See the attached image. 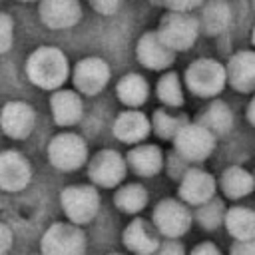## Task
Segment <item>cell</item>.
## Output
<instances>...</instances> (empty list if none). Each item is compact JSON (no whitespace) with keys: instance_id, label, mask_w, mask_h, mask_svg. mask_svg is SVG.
I'll use <instances>...</instances> for the list:
<instances>
[{"instance_id":"1","label":"cell","mask_w":255,"mask_h":255,"mask_svg":"<svg viewBox=\"0 0 255 255\" xmlns=\"http://www.w3.org/2000/svg\"><path fill=\"white\" fill-rule=\"evenodd\" d=\"M28 80L42 90H58L70 76L66 54L56 46H40L26 60Z\"/></svg>"},{"instance_id":"2","label":"cell","mask_w":255,"mask_h":255,"mask_svg":"<svg viewBox=\"0 0 255 255\" xmlns=\"http://www.w3.org/2000/svg\"><path fill=\"white\" fill-rule=\"evenodd\" d=\"M183 82L193 96L205 98V100L215 98L227 86L225 64L213 58H197L185 68Z\"/></svg>"},{"instance_id":"3","label":"cell","mask_w":255,"mask_h":255,"mask_svg":"<svg viewBox=\"0 0 255 255\" xmlns=\"http://www.w3.org/2000/svg\"><path fill=\"white\" fill-rule=\"evenodd\" d=\"M173 149L187 163H203L215 149L217 135L199 122H187L173 135Z\"/></svg>"},{"instance_id":"4","label":"cell","mask_w":255,"mask_h":255,"mask_svg":"<svg viewBox=\"0 0 255 255\" xmlns=\"http://www.w3.org/2000/svg\"><path fill=\"white\" fill-rule=\"evenodd\" d=\"M155 32L173 52H187L199 36V22L191 12L167 10Z\"/></svg>"},{"instance_id":"5","label":"cell","mask_w":255,"mask_h":255,"mask_svg":"<svg viewBox=\"0 0 255 255\" xmlns=\"http://www.w3.org/2000/svg\"><path fill=\"white\" fill-rule=\"evenodd\" d=\"M151 223L161 237H183L193 223V213L181 199H161L151 213Z\"/></svg>"},{"instance_id":"6","label":"cell","mask_w":255,"mask_h":255,"mask_svg":"<svg viewBox=\"0 0 255 255\" xmlns=\"http://www.w3.org/2000/svg\"><path fill=\"white\" fill-rule=\"evenodd\" d=\"M40 249L46 255H80L86 251V233L78 223L58 221L44 231Z\"/></svg>"},{"instance_id":"7","label":"cell","mask_w":255,"mask_h":255,"mask_svg":"<svg viewBox=\"0 0 255 255\" xmlns=\"http://www.w3.org/2000/svg\"><path fill=\"white\" fill-rule=\"evenodd\" d=\"M60 205L68 221L86 225L98 215L100 193L92 185H68L60 193Z\"/></svg>"},{"instance_id":"8","label":"cell","mask_w":255,"mask_h":255,"mask_svg":"<svg viewBox=\"0 0 255 255\" xmlns=\"http://www.w3.org/2000/svg\"><path fill=\"white\" fill-rule=\"evenodd\" d=\"M48 159L60 171L80 169L88 159V145L82 135L74 131H62L48 143Z\"/></svg>"},{"instance_id":"9","label":"cell","mask_w":255,"mask_h":255,"mask_svg":"<svg viewBox=\"0 0 255 255\" xmlns=\"http://www.w3.org/2000/svg\"><path fill=\"white\" fill-rule=\"evenodd\" d=\"M128 161L116 149L98 151L88 165V175L98 187H118L126 177Z\"/></svg>"},{"instance_id":"10","label":"cell","mask_w":255,"mask_h":255,"mask_svg":"<svg viewBox=\"0 0 255 255\" xmlns=\"http://www.w3.org/2000/svg\"><path fill=\"white\" fill-rule=\"evenodd\" d=\"M72 82L74 88L84 96H96L100 94L108 82H110V66L106 60L90 56L80 60L72 70Z\"/></svg>"},{"instance_id":"11","label":"cell","mask_w":255,"mask_h":255,"mask_svg":"<svg viewBox=\"0 0 255 255\" xmlns=\"http://www.w3.org/2000/svg\"><path fill=\"white\" fill-rule=\"evenodd\" d=\"M177 181H179V187H177L179 199L193 207L211 199L217 191L215 177L201 167H187L185 173Z\"/></svg>"},{"instance_id":"12","label":"cell","mask_w":255,"mask_h":255,"mask_svg":"<svg viewBox=\"0 0 255 255\" xmlns=\"http://www.w3.org/2000/svg\"><path fill=\"white\" fill-rule=\"evenodd\" d=\"M135 56L143 68L153 70V72L167 70L175 62V52L159 38V34L155 30L139 36V40L135 44Z\"/></svg>"},{"instance_id":"13","label":"cell","mask_w":255,"mask_h":255,"mask_svg":"<svg viewBox=\"0 0 255 255\" xmlns=\"http://www.w3.org/2000/svg\"><path fill=\"white\" fill-rule=\"evenodd\" d=\"M36 124V112L30 104L14 100L4 104L0 112V128L12 139H24L32 133Z\"/></svg>"},{"instance_id":"14","label":"cell","mask_w":255,"mask_h":255,"mask_svg":"<svg viewBox=\"0 0 255 255\" xmlns=\"http://www.w3.org/2000/svg\"><path fill=\"white\" fill-rule=\"evenodd\" d=\"M32 179V167L28 159L14 149L0 151V189L4 191H20Z\"/></svg>"},{"instance_id":"15","label":"cell","mask_w":255,"mask_h":255,"mask_svg":"<svg viewBox=\"0 0 255 255\" xmlns=\"http://www.w3.org/2000/svg\"><path fill=\"white\" fill-rule=\"evenodd\" d=\"M227 84L239 94H255V50H237L225 64Z\"/></svg>"},{"instance_id":"16","label":"cell","mask_w":255,"mask_h":255,"mask_svg":"<svg viewBox=\"0 0 255 255\" xmlns=\"http://www.w3.org/2000/svg\"><path fill=\"white\" fill-rule=\"evenodd\" d=\"M38 14L44 26L54 30L72 28L82 18L80 0H40Z\"/></svg>"},{"instance_id":"17","label":"cell","mask_w":255,"mask_h":255,"mask_svg":"<svg viewBox=\"0 0 255 255\" xmlns=\"http://www.w3.org/2000/svg\"><path fill=\"white\" fill-rule=\"evenodd\" d=\"M114 135L124 143H139L143 141L151 131L149 118L139 112L137 108H128L114 120Z\"/></svg>"},{"instance_id":"18","label":"cell","mask_w":255,"mask_h":255,"mask_svg":"<svg viewBox=\"0 0 255 255\" xmlns=\"http://www.w3.org/2000/svg\"><path fill=\"white\" fill-rule=\"evenodd\" d=\"M233 14L227 0H203L199 6V32L205 36H219L231 26Z\"/></svg>"},{"instance_id":"19","label":"cell","mask_w":255,"mask_h":255,"mask_svg":"<svg viewBox=\"0 0 255 255\" xmlns=\"http://www.w3.org/2000/svg\"><path fill=\"white\" fill-rule=\"evenodd\" d=\"M50 110H52V118L58 126L70 128L82 120L84 102L78 92L58 88V90H54V94L50 98Z\"/></svg>"},{"instance_id":"20","label":"cell","mask_w":255,"mask_h":255,"mask_svg":"<svg viewBox=\"0 0 255 255\" xmlns=\"http://www.w3.org/2000/svg\"><path fill=\"white\" fill-rule=\"evenodd\" d=\"M122 241L126 245V249L139 253V255H147V253H155L159 247V233L155 229L153 223H147L145 219H133L122 233Z\"/></svg>"},{"instance_id":"21","label":"cell","mask_w":255,"mask_h":255,"mask_svg":"<svg viewBox=\"0 0 255 255\" xmlns=\"http://www.w3.org/2000/svg\"><path fill=\"white\" fill-rule=\"evenodd\" d=\"M128 165L141 177H153L163 167V151L153 143H133L126 157Z\"/></svg>"},{"instance_id":"22","label":"cell","mask_w":255,"mask_h":255,"mask_svg":"<svg viewBox=\"0 0 255 255\" xmlns=\"http://www.w3.org/2000/svg\"><path fill=\"white\" fill-rule=\"evenodd\" d=\"M217 187L221 189V193L227 199L239 201L255 191V177L251 171H247L241 165H229L221 171Z\"/></svg>"},{"instance_id":"23","label":"cell","mask_w":255,"mask_h":255,"mask_svg":"<svg viewBox=\"0 0 255 255\" xmlns=\"http://www.w3.org/2000/svg\"><path fill=\"white\" fill-rule=\"evenodd\" d=\"M195 122L203 124L209 131H213L217 137L227 135L235 124V116L231 112V108L223 102V100H211L195 118Z\"/></svg>"},{"instance_id":"24","label":"cell","mask_w":255,"mask_h":255,"mask_svg":"<svg viewBox=\"0 0 255 255\" xmlns=\"http://www.w3.org/2000/svg\"><path fill=\"white\" fill-rule=\"evenodd\" d=\"M223 227L233 239L255 237V209L247 205H231L225 211Z\"/></svg>"},{"instance_id":"25","label":"cell","mask_w":255,"mask_h":255,"mask_svg":"<svg viewBox=\"0 0 255 255\" xmlns=\"http://www.w3.org/2000/svg\"><path fill=\"white\" fill-rule=\"evenodd\" d=\"M116 96L126 108H139L147 102L149 86L139 74H126L116 84Z\"/></svg>"},{"instance_id":"26","label":"cell","mask_w":255,"mask_h":255,"mask_svg":"<svg viewBox=\"0 0 255 255\" xmlns=\"http://www.w3.org/2000/svg\"><path fill=\"white\" fill-rule=\"evenodd\" d=\"M225 201L219 197H211L199 205H195V213H193V221L203 229V231H215L223 225L225 219Z\"/></svg>"},{"instance_id":"27","label":"cell","mask_w":255,"mask_h":255,"mask_svg":"<svg viewBox=\"0 0 255 255\" xmlns=\"http://www.w3.org/2000/svg\"><path fill=\"white\" fill-rule=\"evenodd\" d=\"M114 203L124 213H139L147 205V189L139 183H128L118 187Z\"/></svg>"},{"instance_id":"28","label":"cell","mask_w":255,"mask_h":255,"mask_svg":"<svg viewBox=\"0 0 255 255\" xmlns=\"http://www.w3.org/2000/svg\"><path fill=\"white\" fill-rule=\"evenodd\" d=\"M155 94H157V100L165 108H181L185 104L183 86H181V80H179V76L175 72H165L157 80Z\"/></svg>"},{"instance_id":"29","label":"cell","mask_w":255,"mask_h":255,"mask_svg":"<svg viewBox=\"0 0 255 255\" xmlns=\"http://www.w3.org/2000/svg\"><path fill=\"white\" fill-rule=\"evenodd\" d=\"M151 129L159 139H173V135L181 129L183 124L189 122L185 114H171L165 108H159L151 116Z\"/></svg>"},{"instance_id":"30","label":"cell","mask_w":255,"mask_h":255,"mask_svg":"<svg viewBox=\"0 0 255 255\" xmlns=\"http://www.w3.org/2000/svg\"><path fill=\"white\" fill-rule=\"evenodd\" d=\"M14 42V22L6 12H0V54H6Z\"/></svg>"},{"instance_id":"31","label":"cell","mask_w":255,"mask_h":255,"mask_svg":"<svg viewBox=\"0 0 255 255\" xmlns=\"http://www.w3.org/2000/svg\"><path fill=\"white\" fill-rule=\"evenodd\" d=\"M187 167H189V163L173 149V151L169 153V157H167V171H169V175H171L173 179H179V177L185 173Z\"/></svg>"},{"instance_id":"32","label":"cell","mask_w":255,"mask_h":255,"mask_svg":"<svg viewBox=\"0 0 255 255\" xmlns=\"http://www.w3.org/2000/svg\"><path fill=\"white\" fill-rule=\"evenodd\" d=\"M167 10H177V12H193L197 10L203 0H159Z\"/></svg>"},{"instance_id":"33","label":"cell","mask_w":255,"mask_h":255,"mask_svg":"<svg viewBox=\"0 0 255 255\" xmlns=\"http://www.w3.org/2000/svg\"><path fill=\"white\" fill-rule=\"evenodd\" d=\"M157 251H159L161 255H181V253H185V247H183V243H181L179 239H175V237H165L163 241H159Z\"/></svg>"},{"instance_id":"34","label":"cell","mask_w":255,"mask_h":255,"mask_svg":"<svg viewBox=\"0 0 255 255\" xmlns=\"http://www.w3.org/2000/svg\"><path fill=\"white\" fill-rule=\"evenodd\" d=\"M229 253L233 255H255V237L251 239H233Z\"/></svg>"},{"instance_id":"35","label":"cell","mask_w":255,"mask_h":255,"mask_svg":"<svg viewBox=\"0 0 255 255\" xmlns=\"http://www.w3.org/2000/svg\"><path fill=\"white\" fill-rule=\"evenodd\" d=\"M88 2H90V6L96 12H100L104 16H110V14H114V12L120 10V6H122L124 0H88Z\"/></svg>"},{"instance_id":"36","label":"cell","mask_w":255,"mask_h":255,"mask_svg":"<svg viewBox=\"0 0 255 255\" xmlns=\"http://www.w3.org/2000/svg\"><path fill=\"white\" fill-rule=\"evenodd\" d=\"M191 253H193V255H219L221 249H219L215 243H211V241H203V243H197V245L191 249Z\"/></svg>"},{"instance_id":"37","label":"cell","mask_w":255,"mask_h":255,"mask_svg":"<svg viewBox=\"0 0 255 255\" xmlns=\"http://www.w3.org/2000/svg\"><path fill=\"white\" fill-rule=\"evenodd\" d=\"M12 247V231L6 223L0 221V253H6Z\"/></svg>"},{"instance_id":"38","label":"cell","mask_w":255,"mask_h":255,"mask_svg":"<svg viewBox=\"0 0 255 255\" xmlns=\"http://www.w3.org/2000/svg\"><path fill=\"white\" fill-rule=\"evenodd\" d=\"M245 120L255 128V96H251L247 108H245Z\"/></svg>"},{"instance_id":"39","label":"cell","mask_w":255,"mask_h":255,"mask_svg":"<svg viewBox=\"0 0 255 255\" xmlns=\"http://www.w3.org/2000/svg\"><path fill=\"white\" fill-rule=\"evenodd\" d=\"M251 44H253V48H255V26H253V30H251Z\"/></svg>"},{"instance_id":"40","label":"cell","mask_w":255,"mask_h":255,"mask_svg":"<svg viewBox=\"0 0 255 255\" xmlns=\"http://www.w3.org/2000/svg\"><path fill=\"white\" fill-rule=\"evenodd\" d=\"M20 2H32V0H20Z\"/></svg>"},{"instance_id":"41","label":"cell","mask_w":255,"mask_h":255,"mask_svg":"<svg viewBox=\"0 0 255 255\" xmlns=\"http://www.w3.org/2000/svg\"><path fill=\"white\" fill-rule=\"evenodd\" d=\"M253 177H255V171H253Z\"/></svg>"}]
</instances>
